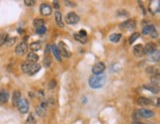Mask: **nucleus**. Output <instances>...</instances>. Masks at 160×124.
<instances>
[{
	"instance_id": "obj_1",
	"label": "nucleus",
	"mask_w": 160,
	"mask_h": 124,
	"mask_svg": "<svg viewBox=\"0 0 160 124\" xmlns=\"http://www.w3.org/2000/svg\"><path fill=\"white\" fill-rule=\"evenodd\" d=\"M106 82V75L103 74L94 75L89 78V85L92 88H100L105 84Z\"/></svg>"
},
{
	"instance_id": "obj_2",
	"label": "nucleus",
	"mask_w": 160,
	"mask_h": 124,
	"mask_svg": "<svg viewBox=\"0 0 160 124\" xmlns=\"http://www.w3.org/2000/svg\"><path fill=\"white\" fill-rule=\"evenodd\" d=\"M27 51H28V45L26 42L19 43L17 47L15 48V53H16V55H18V56L25 55V54L27 53Z\"/></svg>"
},
{
	"instance_id": "obj_3",
	"label": "nucleus",
	"mask_w": 160,
	"mask_h": 124,
	"mask_svg": "<svg viewBox=\"0 0 160 124\" xmlns=\"http://www.w3.org/2000/svg\"><path fill=\"white\" fill-rule=\"evenodd\" d=\"M59 54L62 55L64 58H69L71 57V52L68 49V47L65 45L63 42H59V48H58Z\"/></svg>"
},
{
	"instance_id": "obj_4",
	"label": "nucleus",
	"mask_w": 160,
	"mask_h": 124,
	"mask_svg": "<svg viewBox=\"0 0 160 124\" xmlns=\"http://www.w3.org/2000/svg\"><path fill=\"white\" fill-rule=\"evenodd\" d=\"M29 107H30L29 101H28L26 98H22L21 102L19 103V105H18L19 111H20L22 114H25L29 111Z\"/></svg>"
},
{
	"instance_id": "obj_5",
	"label": "nucleus",
	"mask_w": 160,
	"mask_h": 124,
	"mask_svg": "<svg viewBox=\"0 0 160 124\" xmlns=\"http://www.w3.org/2000/svg\"><path fill=\"white\" fill-rule=\"evenodd\" d=\"M66 22L70 25H74L77 24L79 22V16L74 12H70L66 15Z\"/></svg>"
},
{
	"instance_id": "obj_6",
	"label": "nucleus",
	"mask_w": 160,
	"mask_h": 124,
	"mask_svg": "<svg viewBox=\"0 0 160 124\" xmlns=\"http://www.w3.org/2000/svg\"><path fill=\"white\" fill-rule=\"evenodd\" d=\"M136 26V21H134L133 19H130V20L125 21L120 25V27L122 28V29H125V30L134 29Z\"/></svg>"
},
{
	"instance_id": "obj_7",
	"label": "nucleus",
	"mask_w": 160,
	"mask_h": 124,
	"mask_svg": "<svg viewBox=\"0 0 160 124\" xmlns=\"http://www.w3.org/2000/svg\"><path fill=\"white\" fill-rule=\"evenodd\" d=\"M105 69H106L105 63H102V62H99V63H97L96 65H94L93 69H92V72L94 75L103 74V72L105 71Z\"/></svg>"
},
{
	"instance_id": "obj_8",
	"label": "nucleus",
	"mask_w": 160,
	"mask_h": 124,
	"mask_svg": "<svg viewBox=\"0 0 160 124\" xmlns=\"http://www.w3.org/2000/svg\"><path fill=\"white\" fill-rule=\"evenodd\" d=\"M140 117H143V118H150V117L154 116V112L150 109H146V108H142L137 110Z\"/></svg>"
},
{
	"instance_id": "obj_9",
	"label": "nucleus",
	"mask_w": 160,
	"mask_h": 124,
	"mask_svg": "<svg viewBox=\"0 0 160 124\" xmlns=\"http://www.w3.org/2000/svg\"><path fill=\"white\" fill-rule=\"evenodd\" d=\"M40 11L44 16H49L52 14V7L46 3H43L40 6Z\"/></svg>"
},
{
	"instance_id": "obj_10",
	"label": "nucleus",
	"mask_w": 160,
	"mask_h": 124,
	"mask_svg": "<svg viewBox=\"0 0 160 124\" xmlns=\"http://www.w3.org/2000/svg\"><path fill=\"white\" fill-rule=\"evenodd\" d=\"M21 100H22V94L20 93V90H15L13 93V96H12V102H13L15 106L18 107L19 103L21 102Z\"/></svg>"
},
{
	"instance_id": "obj_11",
	"label": "nucleus",
	"mask_w": 160,
	"mask_h": 124,
	"mask_svg": "<svg viewBox=\"0 0 160 124\" xmlns=\"http://www.w3.org/2000/svg\"><path fill=\"white\" fill-rule=\"evenodd\" d=\"M143 51L146 55H151L156 51V46L153 43H147L145 47H143Z\"/></svg>"
},
{
	"instance_id": "obj_12",
	"label": "nucleus",
	"mask_w": 160,
	"mask_h": 124,
	"mask_svg": "<svg viewBox=\"0 0 160 124\" xmlns=\"http://www.w3.org/2000/svg\"><path fill=\"white\" fill-rule=\"evenodd\" d=\"M41 69V66L39 65V63H31V66H30V69H29V71H28L27 74L29 75H36L38 72H39Z\"/></svg>"
},
{
	"instance_id": "obj_13",
	"label": "nucleus",
	"mask_w": 160,
	"mask_h": 124,
	"mask_svg": "<svg viewBox=\"0 0 160 124\" xmlns=\"http://www.w3.org/2000/svg\"><path fill=\"white\" fill-rule=\"evenodd\" d=\"M55 22H56V24H58V26L60 28H63L64 23H63V21H62V15L60 13V11H58V10L55 11Z\"/></svg>"
},
{
	"instance_id": "obj_14",
	"label": "nucleus",
	"mask_w": 160,
	"mask_h": 124,
	"mask_svg": "<svg viewBox=\"0 0 160 124\" xmlns=\"http://www.w3.org/2000/svg\"><path fill=\"white\" fill-rule=\"evenodd\" d=\"M38 61H39V56L37 55L36 53L31 52L27 55V62L31 63H36Z\"/></svg>"
},
{
	"instance_id": "obj_15",
	"label": "nucleus",
	"mask_w": 160,
	"mask_h": 124,
	"mask_svg": "<svg viewBox=\"0 0 160 124\" xmlns=\"http://www.w3.org/2000/svg\"><path fill=\"white\" fill-rule=\"evenodd\" d=\"M133 54L134 56L136 57H142L143 54H144V51H143V46L142 45H136L133 47Z\"/></svg>"
},
{
	"instance_id": "obj_16",
	"label": "nucleus",
	"mask_w": 160,
	"mask_h": 124,
	"mask_svg": "<svg viewBox=\"0 0 160 124\" xmlns=\"http://www.w3.org/2000/svg\"><path fill=\"white\" fill-rule=\"evenodd\" d=\"M137 102L142 106H148L150 104H152L151 99H150V98H146V97H139V99H137Z\"/></svg>"
},
{
	"instance_id": "obj_17",
	"label": "nucleus",
	"mask_w": 160,
	"mask_h": 124,
	"mask_svg": "<svg viewBox=\"0 0 160 124\" xmlns=\"http://www.w3.org/2000/svg\"><path fill=\"white\" fill-rule=\"evenodd\" d=\"M9 98V93L7 90H1L0 91V103H6Z\"/></svg>"
},
{
	"instance_id": "obj_18",
	"label": "nucleus",
	"mask_w": 160,
	"mask_h": 124,
	"mask_svg": "<svg viewBox=\"0 0 160 124\" xmlns=\"http://www.w3.org/2000/svg\"><path fill=\"white\" fill-rule=\"evenodd\" d=\"M143 87L147 90H150L153 93H159V87H155V85H152V84H145Z\"/></svg>"
},
{
	"instance_id": "obj_19",
	"label": "nucleus",
	"mask_w": 160,
	"mask_h": 124,
	"mask_svg": "<svg viewBox=\"0 0 160 124\" xmlns=\"http://www.w3.org/2000/svg\"><path fill=\"white\" fill-rule=\"evenodd\" d=\"M52 52L53 54V56H55V58L58 60V61H61V59H60V54H59V51H58V48L56 47L55 45H52Z\"/></svg>"
},
{
	"instance_id": "obj_20",
	"label": "nucleus",
	"mask_w": 160,
	"mask_h": 124,
	"mask_svg": "<svg viewBox=\"0 0 160 124\" xmlns=\"http://www.w3.org/2000/svg\"><path fill=\"white\" fill-rule=\"evenodd\" d=\"M41 48H42V44H41V42H33V43H31V45H30V49L33 51L34 53L36 52V51H39Z\"/></svg>"
},
{
	"instance_id": "obj_21",
	"label": "nucleus",
	"mask_w": 160,
	"mask_h": 124,
	"mask_svg": "<svg viewBox=\"0 0 160 124\" xmlns=\"http://www.w3.org/2000/svg\"><path fill=\"white\" fill-rule=\"evenodd\" d=\"M73 37H74L75 40L78 41V42H80L81 44H86V43H87V37L81 36V35H79L78 33H77V34L75 33V34L73 35Z\"/></svg>"
},
{
	"instance_id": "obj_22",
	"label": "nucleus",
	"mask_w": 160,
	"mask_h": 124,
	"mask_svg": "<svg viewBox=\"0 0 160 124\" xmlns=\"http://www.w3.org/2000/svg\"><path fill=\"white\" fill-rule=\"evenodd\" d=\"M149 60L152 62H159V58H160V54H159V51L156 50L154 53L149 55Z\"/></svg>"
},
{
	"instance_id": "obj_23",
	"label": "nucleus",
	"mask_w": 160,
	"mask_h": 124,
	"mask_svg": "<svg viewBox=\"0 0 160 124\" xmlns=\"http://www.w3.org/2000/svg\"><path fill=\"white\" fill-rule=\"evenodd\" d=\"M8 39H9L8 34H6V33H1V34H0V46L5 45V44L7 43Z\"/></svg>"
},
{
	"instance_id": "obj_24",
	"label": "nucleus",
	"mask_w": 160,
	"mask_h": 124,
	"mask_svg": "<svg viewBox=\"0 0 160 124\" xmlns=\"http://www.w3.org/2000/svg\"><path fill=\"white\" fill-rule=\"evenodd\" d=\"M33 24H34V26H35L36 28L42 27V26L45 25V20H44V19H41V18H37V19L34 20Z\"/></svg>"
},
{
	"instance_id": "obj_25",
	"label": "nucleus",
	"mask_w": 160,
	"mask_h": 124,
	"mask_svg": "<svg viewBox=\"0 0 160 124\" xmlns=\"http://www.w3.org/2000/svg\"><path fill=\"white\" fill-rule=\"evenodd\" d=\"M121 38H122V35L121 34L115 33V34H112L111 36H110V40H111L113 43H118L119 41L121 40Z\"/></svg>"
},
{
	"instance_id": "obj_26",
	"label": "nucleus",
	"mask_w": 160,
	"mask_h": 124,
	"mask_svg": "<svg viewBox=\"0 0 160 124\" xmlns=\"http://www.w3.org/2000/svg\"><path fill=\"white\" fill-rule=\"evenodd\" d=\"M159 82H160V77H159L158 74H156V75H154L151 78V84L152 85H155V87H158Z\"/></svg>"
},
{
	"instance_id": "obj_27",
	"label": "nucleus",
	"mask_w": 160,
	"mask_h": 124,
	"mask_svg": "<svg viewBox=\"0 0 160 124\" xmlns=\"http://www.w3.org/2000/svg\"><path fill=\"white\" fill-rule=\"evenodd\" d=\"M52 65V59L49 58V56H46L45 59H44V66H45V68H49Z\"/></svg>"
},
{
	"instance_id": "obj_28",
	"label": "nucleus",
	"mask_w": 160,
	"mask_h": 124,
	"mask_svg": "<svg viewBox=\"0 0 160 124\" xmlns=\"http://www.w3.org/2000/svg\"><path fill=\"white\" fill-rule=\"evenodd\" d=\"M26 124H36V119H35V117H34V115L32 113H30L29 116H28Z\"/></svg>"
},
{
	"instance_id": "obj_29",
	"label": "nucleus",
	"mask_w": 160,
	"mask_h": 124,
	"mask_svg": "<svg viewBox=\"0 0 160 124\" xmlns=\"http://www.w3.org/2000/svg\"><path fill=\"white\" fill-rule=\"evenodd\" d=\"M153 27V25H146L145 27H143V30H142V34L144 35H149L150 31H151Z\"/></svg>"
},
{
	"instance_id": "obj_30",
	"label": "nucleus",
	"mask_w": 160,
	"mask_h": 124,
	"mask_svg": "<svg viewBox=\"0 0 160 124\" xmlns=\"http://www.w3.org/2000/svg\"><path fill=\"white\" fill-rule=\"evenodd\" d=\"M139 36H140L139 33H133V34L130 37V43H131H131H133L136 39H139Z\"/></svg>"
},
{
	"instance_id": "obj_31",
	"label": "nucleus",
	"mask_w": 160,
	"mask_h": 124,
	"mask_svg": "<svg viewBox=\"0 0 160 124\" xmlns=\"http://www.w3.org/2000/svg\"><path fill=\"white\" fill-rule=\"evenodd\" d=\"M36 32H37V34H39V35L45 34L46 32V28L45 26H42V27L36 28Z\"/></svg>"
},
{
	"instance_id": "obj_32",
	"label": "nucleus",
	"mask_w": 160,
	"mask_h": 124,
	"mask_svg": "<svg viewBox=\"0 0 160 124\" xmlns=\"http://www.w3.org/2000/svg\"><path fill=\"white\" fill-rule=\"evenodd\" d=\"M149 35H150V37L153 38V39H155V38H157V37H158L157 31H156V29H155V27H154V26L152 27V29H151V31H150Z\"/></svg>"
},
{
	"instance_id": "obj_33",
	"label": "nucleus",
	"mask_w": 160,
	"mask_h": 124,
	"mask_svg": "<svg viewBox=\"0 0 160 124\" xmlns=\"http://www.w3.org/2000/svg\"><path fill=\"white\" fill-rule=\"evenodd\" d=\"M36 112L38 113V115H39V116H43L44 114H45L46 110H44L43 108H41V106H39V107H37V108H36Z\"/></svg>"
},
{
	"instance_id": "obj_34",
	"label": "nucleus",
	"mask_w": 160,
	"mask_h": 124,
	"mask_svg": "<svg viewBox=\"0 0 160 124\" xmlns=\"http://www.w3.org/2000/svg\"><path fill=\"white\" fill-rule=\"evenodd\" d=\"M24 3H25V4H26L27 6H33V5L36 3V1H35V0H25Z\"/></svg>"
},
{
	"instance_id": "obj_35",
	"label": "nucleus",
	"mask_w": 160,
	"mask_h": 124,
	"mask_svg": "<svg viewBox=\"0 0 160 124\" xmlns=\"http://www.w3.org/2000/svg\"><path fill=\"white\" fill-rule=\"evenodd\" d=\"M55 84H56L55 81V79H52V81H49V88H53V87H55Z\"/></svg>"
},
{
	"instance_id": "obj_36",
	"label": "nucleus",
	"mask_w": 160,
	"mask_h": 124,
	"mask_svg": "<svg viewBox=\"0 0 160 124\" xmlns=\"http://www.w3.org/2000/svg\"><path fill=\"white\" fill-rule=\"evenodd\" d=\"M15 41H16V38H13V39H8L7 43H8V45H12V44H14Z\"/></svg>"
},
{
	"instance_id": "obj_37",
	"label": "nucleus",
	"mask_w": 160,
	"mask_h": 124,
	"mask_svg": "<svg viewBox=\"0 0 160 124\" xmlns=\"http://www.w3.org/2000/svg\"><path fill=\"white\" fill-rule=\"evenodd\" d=\"M78 34L81 35V36L87 37V33H86V31H84V30H80V31H79V33H78Z\"/></svg>"
},
{
	"instance_id": "obj_38",
	"label": "nucleus",
	"mask_w": 160,
	"mask_h": 124,
	"mask_svg": "<svg viewBox=\"0 0 160 124\" xmlns=\"http://www.w3.org/2000/svg\"><path fill=\"white\" fill-rule=\"evenodd\" d=\"M53 6L56 8V9H58L59 8V4H58V1H53Z\"/></svg>"
},
{
	"instance_id": "obj_39",
	"label": "nucleus",
	"mask_w": 160,
	"mask_h": 124,
	"mask_svg": "<svg viewBox=\"0 0 160 124\" xmlns=\"http://www.w3.org/2000/svg\"><path fill=\"white\" fill-rule=\"evenodd\" d=\"M131 124H143L142 122H140L139 120H134V121L131 123Z\"/></svg>"
}]
</instances>
